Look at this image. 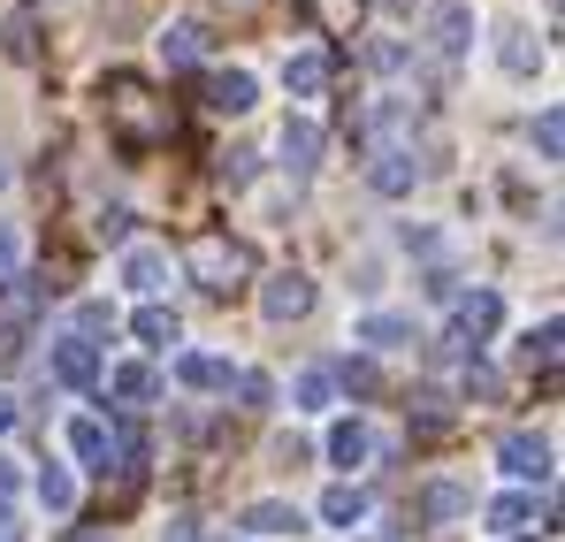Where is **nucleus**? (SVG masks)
I'll return each instance as SVG.
<instances>
[{
  "instance_id": "nucleus-1",
  "label": "nucleus",
  "mask_w": 565,
  "mask_h": 542,
  "mask_svg": "<svg viewBox=\"0 0 565 542\" xmlns=\"http://www.w3.org/2000/svg\"><path fill=\"white\" fill-rule=\"evenodd\" d=\"M184 261H191V275H199L206 290H222V298L253 283V245H237V237H222V230L191 237V253H184Z\"/></svg>"
},
{
  "instance_id": "nucleus-2",
  "label": "nucleus",
  "mask_w": 565,
  "mask_h": 542,
  "mask_svg": "<svg viewBox=\"0 0 565 542\" xmlns=\"http://www.w3.org/2000/svg\"><path fill=\"white\" fill-rule=\"evenodd\" d=\"M428 46H436V54H467L473 46V8L467 0H428Z\"/></svg>"
},
{
  "instance_id": "nucleus-3",
  "label": "nucleus",
  "mask_w": 565,
  "mask_h": 542,
  "mask_svg": "<svg viewBox=\"0 0 565 542\" xmlns=\"http://www.w3.org/2000/svg\"><path fill=\"white\" fill-rule=\"evenodd\" d=\"M260 313H268V321H306V313H313V283H306V275L290 268V275H268V290H260Z\"/></svg>"
},
{
  "instance_id": "nucleus-4",
  "label": "nucleus",
  "mask_w": 565,
  "mask_h": 542,
  "mask_svg": "<svg viewBox=\"0 0 565 542\" xmlns=\"http://www.w3.org/2000/svg\"><path fill=\"white\" fill-rule=\"evenodd\" d=\"M497 466H504V474H520V481H551V444H543V436H527V428H512V436L497 444Z\"/></svg>"
},
{
  "instance_id": "nucleus-5",
  "label": "nucleus",
  "mask_w": 565,
  "mask_h": 542,
  "mask_svg": "<svg viewBox=\"0 0 565 542\" xmlns=\"http://www.w3.org/2000/svg\"><path fill=\"white\" fill-rule=\"evenodd\" d=\"M367 183H375L382 199H405V191L420 183V161H413V146H382L375 161H367Z\"/></svg>"
},
{
  "instance_id": "nucleus-6",
  "label": "nucleus",
  "mask_w": 565,
  "mask_h": 542,
  "mask_svg": "<svg viewBox=\"0 0 565 542\" xmlns=\"http://www.w3.org/2000/svg\"><path fill=\"white\" fill-rule=\"evenodd\" d=\"M54 382H62V390H93L99 382V352L85 337H62V344H54Z\"/></svg>"
},
{
  "instance_id": "nucleus-7",
  "label": "nucleus",
  "mask_w": 565,
  "mask_h": 542,
  "mask_svg": "<svg viewBox=\"0 0 565 542\" xmlns=\"http://www.w3.org/2000/svg\"><path fill=\"white\" fill-rule=\"evenodd\" d=\"M253 99H260V85H253L245 70H214V77H206V107H214V115H253Z\"/></svg>"
},
{
  "instance_id": "nucleus-8",
  "label": "nucleus",
  "mask_w": 565,
  "mask_h": 542,
  "mask_svg": "<svg viewBox=\"0 0 565 542\" xmlns=\"http://www.w3.org/2000/svg\"><path fill=\"white\" fill-rule=\"evenodd\" d=\"M329 70H337V62H329L321 46H306V54H290V62H282V85L298 92V99H321V92H329Z\"/></svg>"
},
{
  "instance_id": "nucleus-9",
  "label": "nucleus",
  "mask_w": 565,
  "mask_h": 542,
  "mask_svg": "<svg viewBox=\"0 0 565 542\" xmlns=\"http://www.w3.org/2000/svg\"><path fill=\"white\" fill-rule=\"evenodd\" d=\"M0 54L8 62H31L39 54V8H8L0 15Z\"/></svg>"
},
{
  "instance_id": "nucleus-10",
  "label": "nucleus",
  "mask_w": 565,
  "mask_h": 542,
  "mask_svg": "<svg viewBox=\"0 0 565 542\" xmlns=\"http://www.w3.org/2000/svg\"><path fill=\"white\" fill-rule=\"evenodd\" d=\"M313 161H321V130H313L306 115H290V123H282V169H290V177H306Z\"/></svg>"
},
{
  "instance_id": "nucleus-11",
  "label": "nucleus",
  "mask_w": 565,
  "mask_h": 542,
  "mask_svg": "<svg viewBox=\"0 0 565 542\" xmlns=\"http://www.w3.org/2000/svg\"><path fill=\"white\" fill-rule=\"evenodd\" d=\"M497 321H504V298H497V290H467V298H459V337H467V344H481Z\"/></svg>"
},
{
  "instance_id": "nucleus-12",
  "label": "nucleus",
  "mask_w": 565,
  "mask_h": 542,
  "mask_svg": "<svg viewBox=\"0 0 565 542\" xmlns=\"http://www.w3.org/2000/svg\"><path fill=\"white\" fill-rule=\"evenodd\" d=\"M161 275H169V253L161 245H130L122 253V283L130 290H161Z\"/></svg>"
},
{
  "instance_id": "nucleus-13",
  "label": "nucleus",
  "mask_w": 565,
  "mask_h": 542,
  "mask_svg": "<svg viewBox=\"0 0 565 542\" xmlns=\"http://www.w3.org/2000/svg\"><path fill=\"white\" fill-rule=\"evenodd\" d=\"M321 520H329V528H360V520H367V489H352V481L321 489Z\"/></svg>"
},
{
  "instance_id": "nucleus-14",
  "label": "nucleus",
  "mask_w": 565,
  "mask_h": 542,
  "mask_svg": "<svg viewBox=\"0 0 565 542\" xmlns=\"http://www.w3.org/2000/svg\"><path fill=\"white\" fill-rule=\"evenodd\" d=\"M467 512H473V497L459 481H436V489L420 497V520H436V528H451V520H467Z\"/></svg>"
},
{
  "instance_id": "nucleus-15",
  "label": "nucleus",
  "mask_w": 565,
  "mask_h": 542,
  "mask_svg": "<svg viewBox=\"0 0 565 542\" xmlns=\"http://www.w3.org/2000/svg\"><path fill=\"white\" fill-rule=\"evenodd\" d=\"M70 451L85 458V466H107V451H115V436H107V421H70Z\"/></svg>"
},
{
  "instance_id": "nucleus-16",
  "label": "nucleus",
  "mask_w": 565,
  "mask_h": 542,
  "mask_svg": "<svg viewBox=\"0 0 565 542\" xmlns=\"http://www.w3.org/2000/svg\"><path fill=\"white\" fill-rule=\"evenodd\" d=\"M177 382H184V390H230V366L214 360V352H184V360H177Z\"/></svg>"
},
{
  "instance_id": "nucleus-17",
  "label": "nucleus",
  "mask_w": 565,
  "mask_h": 542,
  "mask_svg": "<svg viewBox=\"0 0 565 542\" xmlns=\"http://www.w3.org/2000/svg\"><path fill=\"white\" fill-rule=\"evenodd\" d=\"M245 528H253V535H298L306 520H298V504H276V497H268V504H245Z\"/></svg>"
},
{
  "instance_id": "nucleus-18",
  "label": "nucleus",
  "mask_w": 565,
  "mask_h": 542,
  "mask_svg": "<svg viewBox=\"0 0 565 542\" xmlns=\"http://www.w3.org/2000/svg\"><path fill=\"white\" fill-rule=\"evenodd\" d=\"M161 54H169L177 70H191V62L206 54V23H169V31H161Z\"/></svg>"
},
{
  "instance_id": "nucleus-19",
  "label": "nucleus",
  "mask_w": 565,
  "mask_h": 542,
  "mask_svg": "<svg viewBox=\"0 0 565 542\" xmlns=\"http://www.w3.org/2000/svg\"><path fill=\"white\" fill-rule=\"evenodd\" d=\"M360 344H375V352L413 344V321H405V313H367V321H360Z\"/></svg>"
},
{
  "instance_id": "nucleus-20",
  "label": "nucleus",
  "mask_w": 565,
  "mask_h": 542,
  "mask_svg": "<svg viewBox=\"0 0 565 542\" xmlns=\"http://www.w3.org/2000/svg\"><path fill=\"white\" fill-rule=\"evenodd\" d=\"M367 451H375V436H367L360 421H337V428H329V458H337V466H360Z\"/></svg>"
},
{
  "instance_id": "nucleus-21",
  "label": "nucleus",
  "mask_w": 565,
  "mask_h": 542,
  "mask_svg": "<svg viewBox=\"0 0 565 542\" xmlns=\"http://www.w3.org/2000/svg\"><path fill=\"white\" fill-rule=\"evenodd\" d=\"M497 62H504L512 77H535V70H543V46H535L527 31H504V46H497Z\"/></svg>"
},
{
  "instance_id": "nucleus-22",
  "label": "nucleus",
  "mask_w": 565,
  "mask_h": 542,
  "mask_svg": "<svg viewBox=\"0 0 565 542\" xmlns=\"http://www.w3.org/2000/svg\"><path fill=\"white\" fill-rule=\"evenodd\" d=\"M177 329H184V321H177L169 306H138V321H130L138 344H177Z\"/></svg>"
},
{
  "instance_id": "nucleus-23",
  "label": "nucleus",
  "mask_w": 565,
  "mask_h": 542,
  "mask_svg": "<svg viewBox=\"0 0 565 542\" xmlns=\"http://www.w3.org/2000/svg\"><path fill=\"white\" fill-rule=\"evenodd\" d=\"M107 390H115V405H146L153 397V366H115Z\"/></svg>"
},
{
  "instance_id": "nucleus-24",
  "label": "nucleus",
  "mask_w": 565,
  "mask_h": 542,
  "mask_svg": "<svg viewBox=\"0 0 565 542\" xmlns=\"http://www.w3.org/2000/svg\"><path fill=\"white\" fill-rule=\"evenodd\" d=\"M290 397H298V413H321V405H337V382H329L321 366H306V374L290 382Z\"/></svg>"
},
{
  "instance_id": "nucleus-25",
  "label": "nucleus",
  "mask_w": 565,
  "mask_h": 542,
  "mask_svg": "<svg viewBox=\"0 0 565 542\" xmlns=\"http://www.w3.org/2000/svg\"><path fill=\"white\" fill-rule=\"evenodd\" d=\"M527 520H535V497H520V489H512V497H497V504H489V528H497V535H520V528H527Z\"/></svg>"
},
{
  "instance_id": "nucleus-26",
  "label": "nucleus",
  "mask_w": 565,
  "mask_h": 542,
  "mask_svg": "<svg viewBox=\"0 0 565 542\" xmlns=\"http://www.w3.org/2000/svg\"><path fill=\"white\" fill-rule=\"evenodd\" d=\"M39 504H46V512H70V504H77V481H70L62 466H46V474H39Z\"/></svg>"
},
{
  "instance_id": "nucleus-27",
  "label": "nucleus",
  "mask_w": 565,
  "mask_h": 542,
  "mask_svg": "<svg viewBox=\"0 0 565 542\" xmlns=\"http://www.w3.org/2000/svg\"><path fill=\"white\" fill-rule=\"evenodd\" d=\"M558 146H565V115H558V107H543V115H535V153L558 161Z\"/></svg>"
},
{
  "instance_id": "nucleus-28",
  "label": "nucleus",
  "mask_w": 565,
  "mask_h": 542,
  "mask_svg": "<svg viewBox=\"0 0 565 542\" xmlns=\"http://www.w3.org/2000/svg\"><path fill=\"white\" fill-rule=\"evenodd\" d=\"M527 366H558V321H543V329L527 337Z\"/></svg>"
},
{
  "instance_id": "nucleus-29",
  "label": "nucleus",
  "mask_w": 565,
  "mask_h": 542,
  "mask_svg": "<svg viewBox=\"0 0 565 542\" xmlns=\"http://www.w3.org/2000/svg\"><path fill=\"white\" fill-rule=\"evenodd\" d=\"M230 382H237V397H245V405H268V397H276V382H268V374H230Z\"/></svg>"
},
{
  "instance_id": "nucleus-30",
  "label": "nucleus",
  "mask_w": 565,
  "mask_h": 542,
  "mask_svg": "<svg viewBox=\"0 0 565 542\" xmlns=\"http://www.w3.org/2000/svg\"><path fill=\"white\" fill-rule=\"evenodd\" d=\"M93 230L107 237V245H122V237H130V206H107V214H99Z\"/></svg>"
},
{
  "instance_id": "nucleus-31",
  "label": "nucleus",
  "mask_w": 565,
  "mask_h": 542,
  "mask_svg": "<svg viewBox=\"0 0 565 542\" xmlns=\"http://www.w3.org/2000/svg\"><path fill=\"white\" fill-rule=\"evenodd\" d=\"M15 360H23V321L0 313V366H15Z\"/></svg>"
},
{
  "instance_id": "nucleus-32",
  "label": "nucleus",
  "mask_w": 565,
  "mask_h": 542,
  "mask_svg": "<svg viewBox=\"0 0 565 542\" xmlns=\"http://www.w3.org/2000/svg\"><path fill=\"white\" fill-rule=\"evenodd\" d=\"M306 458H313L306 436H276V466H306Z\"/></svg>"
},
{
  "instance_id": "nucleus-33",
  "label": "nucleus",
  "mask_w": 565,
  "mask_h": 542,
  "mask_svg": "<svg viewBox=\"0 0 565 542\" xmlns=\"http://www.w3.org/2000/svg\"><path fill=\"white\" fill-rule=\"evenodd\" d=\"M420 428H451V405H444V397H436V390H428V397H420Z\"/></svg>"
},
{
  "instance_id": "nucleus-34",
  "label": "nucleus",
  "mask_w": 565,
  "mask_h": 542,
  "mask_svg": "<svg viewBox=\"0 0 565 542\" xmlns=\"http://www.w3.org/2000/svg\"><path fill=\"white\" fill-rule=\"evenodd\" d=\"M344 382H352V390H360V397H367V390H375L382 374H375V366H367V360H352V366H344Z\"/></svg>"
},
{
  "instance_id": "nucleus-35",
  "label": "nucleus",
  "mask_w": 565,
  "mask_h": 542,
  "mask_svg": "<svg viewBox=\"0 0 565 542\" xmlns=\"http://www.w3.org/2000/svg\"><path fill=\"white\" fill-rule=\"evenodd\" d=\"M161 542H199V528H191V520H169V528H161Z\"/></svg>"
},
{
  "instance_id": "nucleus-36",
  "label": "nucleus",
  "mask_w": 565,
  "mask_h": 542,
  "mask_svg": "<svg viewBox=\"0 0 565 542\" xmlns=\"http://www.w3.org/2000/svg\"><path fill=\"white\" fill-rule=\"evenodd\" d=\"M0 268H15V230L0 222Z\"/></svg>"
},
{
  "instance_id": "nucleus-37",
  "label": "nucleus",
  "mask_w": 565,
  "mask_h": 542,
  "mask_svg": "<svg viewBox=\"0 0 565 542\" xmlns=\"http://www.w3.org/2000/svg\"><path fill=\"white\" fill-rule=\"evenodd\" d=\"M321 8H329L337 23H344V15H360V0H321Z\"/></svg>"
},
{
  "instance_id": "nucleus-38",
  "label": "nucleus",
  "mask_w": 565,
  "mask_h": 542,
  "mask_svg": "<svg viewBox=\"0 0 565 542\" xmlns=\"http://www.w3.org/2000/svg\"><path fill=\"white\" fill-rule=\"evenodd\" d=\"M15 481H23V474H15V458H0V497H8Z\"/></svg>"
},
{
  "instance_id": "nucleus-39",
  "label": "nucleus",
  "mask_w": 565,
  "mask_h": 542,
  "mask_svg": "<svg viewBox=\"0 0 565 542\" xmlns=\"http://www.w3.org/2000/svg\"><path fill=\"white\" fill-rule=\"evenodd\" d=\"M8 428H15V397L0 390V436H8Z\"/></svg>"
},
{
  "instance_id": "nucleus-40",
  "label": "nucleus",
  "mask_w": 565,
  "mask_h": 542,
  "mask_svg": "<svg viewBox=\"0 0 565 542\" xmlns=\"http://www.w3.org/2000/svg\"><path fill=\"white\" fill-rule=\"evenodd\" d=\"M0 542H23V528H15V512H0Z\"/></svg>"
},
{
  "instance_id": "nucleus-41",
  "label": "nucleus",
  "mask_w": 565,
  "mask_h": 542,
  "mask_svg": "<svg viewBox=\"0 0 565 542\" xmlns=\"http://www.w3.org/2000/svg\"><path fill=\"white\" fill-rule=\"evenodd\" d=\"M70 542H115V535H99V528H70Z\"/></svg>"
},
{
  "instance_id": "nucleus-42",
  "label": "nucleus",
  "mask_w": 565,
  "mask_h": 542,
  "mask_svg": "<svg viewBox=\"0 0 565 542\" xmlns=\"http://www.w3.org/2000/svg\"><path fill=\"white\" fill-rule=\"evenodd\" d=\"M382 15H413V0H375Z\"/></svg>"
},
{
  "instance_id": "nucleus-43",
  "label": "nucleus",
  "mask_w": 565,
  "mask_h": 542,
  "mask_svg": "<svg viewBox=\"0 0 565 542\" xmlns=\"http://www.w3.org/2000/svg\"><path fill=\"white\" fill-rule=\"evenodd\" d=\"M222 8H237V15H253V8H260V0H222Z\"/></svg>"
},
{
  "instance_id": "nucleus-44",
  "label": "nucleus",
  "mask_w": 565,
  "mask_h": 542,
  "mask_svg": "<svg viewBox=\"0 0 565 542\" xmlns=\"http://www.w3.org/2000/svg\"><path fill=\"white\" fill-rule=\"evenodd\" d=\"M0 183H8V161H0Z\"/></svg>"
}]
</instances>
